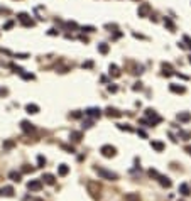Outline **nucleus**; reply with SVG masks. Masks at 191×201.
I'll return each instance as SVG.
<instances>
[{"mask_svg": "<svg viewBox=\"0 0 191 201\" xmlns=\"http://www.w3.org/2000/svg\"><path fill=\"white\" fill-rule=\"evenodd\" d=\"M93 169H95V172H97V174L100 176L101 179H107V181H117V179H119V176H117L115 172L108 171V169H105V167H100V166H95Z\"/></svg>", "mask_w": 191, "mask_h": 201, "instance_id": "f257e3e1", "label": "nucleus"}, {"mask_svg": "<svg viewBox=\"0 0 191 201\" xmlns=\"http://www.w3.org/2000/svg\"><path fill=\"white\" fill-rule=\"evenodd\" d=\"M86 189H88V193H90L93 198H100L101 186L97 181H86Z\"/></svg>", "mask_w": 191, "mask_h": 201, "instance_id": "f03ea898", "label": "nucleus"}, {"mask_svg": "<svg viewBox=\"0 0 191 201\" xmlns=\"http://www.w3.org/2000/svg\"><path fill=\"white\" fill-rule=\"evenodd\" d=\"M100 152H101L103 157H113V156L117 154V149H115L113 145H110V144H105V145L100 147Z\"/></svg>", "mask_w": 191, "mask_h": 201, "instance_id": "7ed1b4c3", "label": "nucleus"}, {"mask_svg": "<svg viewBox=\"0 0 191 201\" xmlns=\"http://www.w3.org/2000/svg\"><path fill=\"white\" fill-rule=\"evenodd\" d=\"M17 19H19V22L24 27H32V25H34V20L30 19L29 14H26V12H20L19 15H17Z\"/></svg>", "mask_w": 191, "mask_h": 201, "instance_id": "20e7f679", "label": "nucleus"}, {"mask_svg": "<svg viewBox=\"0 0 191 201\" xmlns=\"http://www.w3.org/2000/svg\"><path fill=\"white\" fill-rule=\"evenodd\" d=\"M145 117L151 120V127L152 125H156V123H159V122L162 120L161 117L156 113V110H152V108H147V110H145Z\"/></svg>", "mask_w": 191, "mask_h": 201, "instance_id": "39448f33", "label": "nucleus"}, {"mask_svg": "<svg viewBox=\"0 0 191 201\" xmlns=\"http://www.w3.org/2000/svg\"><path fill=\"white\" fill-rule=\"evenodd\" d=\"M137 14H139V17H145V15H149V14H151V5H149V3H141V5H139V10H137Z\"/></svg>", "mask_w": 191, "mask_h": 201, "instance_id": "423d86ee", "label": "nucleus"}, {"mask_svg": "<svg viewBox=\"0 0 191 201\" xmlns=\"http://www.w3.org/2000/svg\"><path fill=\"white\" fill-rule=\"evenodd\" d=\"M27 188H29L30 191H39L41 188H42V182H41L39 179H34V181H29Z\"/></svg>", "mask_w": 191, "mask_h": 201, "instance_id": "0eeeda50", "label": "nucleus"}, {"mask_svg": "<svg viewBox=\"0 0 191 201\" xmlns=\"http://www.w3.org/2000/svg\"><path fill=\"white\" fill-rule=\"evenodd\" d=\"M162 74L164 76H171V74H176L174 71H172V66L169 63H162Z\"/></svg>", "mask_w": 191, "mask_h": 201, "instance_id": "6e6552de", "label": "nucleus"}, {"mask_svg": "<svg viewBox=\"0 0 191 201\" xmlns=\"http://www.w3.org/2000/svg\"><path fill=\"white\" fill-rule=\"evenodd\" d=\"M176 118H178L179 122H190L191 120V113L190 112H179Z\"/></svg>", "mask_w": 191, "mask_h": 201, "instance_id": "1a4fd4ad", "label": "nucleus"}, {"mask_svg": "<svg viewBox=\"0 0 191 201\" xmlns=\"http://www.w3.org/2000/svg\"><path fill=\"white\" fill-rule=\"evenodd\" d=\"M151 147L154 149V151H157V152H162V151H164V144H162V142H159V140H152L151 142Z\"/></svg>", "mask_w": 191, "mask_h": 201, "instance_id": "9d476101", "label": "nucleus"}, {"mask_svg": "<svg viewBox=\"0 0 191 201\" xmlns=\"http://www.w3.org/2000/svg\"><path fill=\"white\" fill-rule=\"evenodd\" d=\"M20 125H22V130H24V132H34V130H36V129H34V125H32L30 122H27V120H24Z\"/></svg>", "mask_w": 191, "mask_h": 201, "instance_id": "9b49d317", "label": "nucleus"}, {"mask_svg": "<svg viewBox=\"0 0 191 201\" xmlns=\"http://www.w3.org/2000/svg\"><path fill=\"white\" fill-rule=\"evenodd\" d=\"M169 90H171L172 93H184V91H186V88H184V86H181V85H169Z\"/></svg>", "mask_w": 191, "mask_h": 201, "instance_id": "f8f14e48", "label": "nucleus"}, {"mask_svg": "<svg viewBox=\"0 0 191 201\" xmlns=\"http://www.w3.org/2000/svg\"><path fill=\"white\" fill-rule=\"evenodd\" d=\"M157 181L161 182V186H164V188H171V179L169 178H166V176H159V179Z\"/></svg>", "mask_w": 191, "mask_h": 201, "instance_id": "ddd939ff", "label": "nucleus"}, {"mask_svg": "<svg viewBox=\"0 0 191 201\" xmlns=\"http://www.w3.org/2000/svg\"><path fill=\"white\" fill-rule=\"evenodd\" d=\"M179 193H181L183 196H190V186L186 184V182H183V184H179Z\"/></svg>", "mask_w": 191, "mask_h": 201, "instance_id": "4468645a", "label": "nucleus"}, {"mask_svg": "<svg viewBox=\"0 0 191 201\" xmlns=\"http://www.w3.org/2000/svg\"><path fill=\"white\" fill-rule=\"evenodd\" d=\"M125 201H141V196L137 194V193H129V194H125Z\"/></svg>", "mask_w": 191, "mask_h": 201, "instance_id": "2eb2a0df", "label": "nucleus"}, {"mask_svg": "<svg viewBox=\"0 0 191 201\" xmlns=\"http://www.w3.org/2000/svg\"><path fill=\"white\" fill-rule=\"evenodd\" d=\"M85 113H86V115H90V117H100L101 110H100V108H88Z\"/></svg>", "mask_w": 191, "mask_h": 201, "instance_id": "dca6fc26", "label": "nucleus"}, {"mask_svg": "<svg viewBox=\"0 0 191 201\" xmlns=\"http://www.w3.org/2000/svg\"><path fill=\"white\" fill-rule=\"evenodd\" d=\"M26 110H27V113H37V112H39V107H37L36 103H29V105L26 107Z\"/></svg>", "mask_w": 191, "mask_h": 201, "instance_id": "f3484780", "label": "nucleus"}, {"mask_svg": "<svg viewBox=\"0 0 191 201\" xmlns=\"http://www.w3.org/2000/svg\"><path fill=\"white\" fill-rule=\"evenodd\" d=\"M68 172H70V167H68L66 164H61L59 167H58V174H59V176H66Z\"/></svg>", "mask_w": 191, "mask_h": 201, "instance_id": "a211bd4d", "label": "nucleus"}, {"mask_svg": "<svg viewBox=\"0 0 191 201\" xmlns=\"http://www.w3.org/2000/svg\"><path fill=\"white\" fill-rule=\"evenodd\" d=\"M107 115H108V117H120L122 113L117 110V108H112V107H108V108H107Z\"/></svg>", "mask_w": 191, "mask_h": 201, "instance_id": "6ab92c4d", "label": "nucleus"}, {"mask_svg": "<svg viewBox=\"0 0 191 201\" xmlns=\"http://www.w3.org/2000/svg\"><path fill=\"white\" fill-rule=\"evenodd\" d=\"M9 178H10V179H12V181L19 182V181H20V178H22V176H20V172H17V171H10V172H9Z\"/></svg>", "mask_w": 191, "mask_h": 201, "instance_id": "aec40b11", "label": "nucleus"}, {"mask_svg": "<svg viewBox=\"0 0 191 201\" xmlns=\"http://www.w3.org/2000/svg\"><path fill=\"white\" fill-rule=\"evenodd\" d=\"M70 139L71 140H74V142H80L81 139H83V134H81V132H71Z\"/></svg>", "mask_w": 191, "mask_h": 201, "instance_id": "412c9836", "label": "nucleus"}, {"mask_svg": "<svg viewBox=\"0 0 191 201\" xmlns=\"http://www.w3.org/2000/svg\"><path fill=\"white\" fill-rule=\"evenodd\" d=\"M110 74L113 78H119V76H120V70H119L115 64H110Z\"/></svg>", "mask_w": 191, "mask_h": 201, "instance_id": "4be33fe9", "label": "nucleus"}, {"mask_svg": "<svg viewBox=\"0 0 191 201\" xmlns=\"http://www.w3.org/2000/svg\"><path fill=\"white\" fill-rule=\"evenodd\" d=\"M164 25L171 30V32H174V29H176V27H174V24H172V20L169 19V17H164Z\"/></svg>", "mask_w": 191, "mask_h": 201, "instance_id": "5701e85b", "label": "nucleus"}, {"mask_svg": "<svg viewBox=\"0 0 191 201\" xmlns=\"http://www.w3.org/2000/svg\"><path fill=\"white\" fill-rule=\"evenodd\" d=\"M42 179L48 182V184H54V182H56V178H54L52 174H44V176H42Z\"/></svg>", "mask_w": 191, "mask_h": 201, "instance_id": "b1692460", "label": "nucleus"}, {"mask_svg": "<svg viewBox=\"0 0 191 201\" xmlns=\"http://www.w3.org/2000/svg\"><path fill=\"white\" fill-rule=\"evenodd\" d=\"M2 194H5V196H12L14 194V188L12 186H5V188H2Z\"/></svg>", "mask_w": 191, "mask_h": 201, "instance_id": "393cba45", "label": "nucleus"}, {"mask_svg": "<svg viewBox=\"0 0 191 201\" xmlns=\"http://www.w3.org/2000/svg\"><path fill=\"white\" fill-rule=\"evenodd\" d=\"M98 51H100L101 54H107V52H108V44L100 42V44H98Z\"/></svg>", "mask_w": 191, "mask_h": 201, "instance_id": "a878e982", "label": "nucleus"}, {"mask_svg": "<svg viewBox=\"0 0 191 201\" xmlns=\"http://www.w3.org/2000/svg\"><path fill=\"white\" fill-rule=\"evenodd\" d=\"M179 137L181 139H184V140H188L191 137V132H186V130H179Z\"/></svg>", "mask_w": 191, "mask_h": 201, "instance_id": "bb28decb", "label": "nucleus"}, {"mask_svg": "<svg viewBox=\"0 0 191 201\" xmlns=\"http://www.w3.org/2000/svg\"><path fill=\"white\" fill-rule=\"evenodd\" d=\"M37 164H39V167H44V166H46V159H44V156H37Z\"/></svg>", "mask_w": 191, "mask_h": 201, "instance_id": "cd10ccee", "label": "nucleus"}, {"mask_svg": "<svg viewBox=\"0 0 191 201\" xmlns=\"http://www.w3.org/2000/svg\"><path fill=\"white\" fill-rule=\"evenodd\" d=\"M149 176H151V178H157V179H159V176H161V174L156 171V169H149Z\"/></svg>", "mask_w": 191, "mask_h": 201, "instance_id": "c85d7f7f", "label": "nucleus"}, {"mask_svg": "<svg viewBox=\"0 0 191 201\" xmlns=\"http://www.w3.org/2000/svg\"><path fill=\"white\" fill-rule=\"evenodd\" d=\"M81 30H85V32H95V27L93 25H83Z\"/></svg>", "mask_w": 191, "mask_h": 201, "instance_id": "c756f323", "label": "nucleus"}, {"mask_svg": "<svg viewBox=\"0 0 191 201\" xmlns=\"http://www.w3.org/2000/svg\"><path fill=\"white\" fill-rule=\"evenodd\" d=\"M119 129H120V130H127V132H132V127H129V125H123V123H119Z\"/></svg>", "mask_w": 191, "mask_h": 201, "instance_id": "7c9ffc66", "label": "nucleus"}, {"mask_svg": "<svg viewBox=\"0 0 191 201\" xmlns=\"http://www.w3.org/2000/svg\"><path fill=\"white\" fill-rule=\"evenodd\" d=\"M22 78L24 80H34V74L32 73H22Z\"/></svg>", "mask_w": 191, "mask_h": 201, "instance_id": "2f4dec72", "label": "nucleus"}, {"mask_svg": "<svg viewBox=\"0 0 191 201\" xmlns=\"http://www.w3.org/2000/svg\"><path fill=\"white\" fill-rule=\"evenodd\" d=\"M91 66H93V61H86V63H83V68H86V70H90Z\"/></svg>", "mask_w": 191, "mask_h": 201, "instance_id": "473e14b6", "label": "nucleus"}, {"mask_svg": "<svg viewBox=\"0 0 191 201\" xmlns=\"http://www.w3.org/2000/svg\"><path fill=\"white\" fill-rule=\"evenodd\" d=\"M134 90H135V91H137V90H142V83H141V81L134 85Z\"/></svg>", "mask_w": 191, "mask_h": 201, "instance_id": "72a5a7b5", "label": "nucleus"}, {"mask_svg": "<svg viewBox=\"0 0 191 201\" xmlns=\"http://www.w3.org/2000/svg\"><path fill=\"white\" fill-rule=\"evenodd\" d=\"M12 25H14V22H12V20H10V22H7V24H5V25H3V29L7 30V29H10V27H12Z\"/></svg>", "mask_w": 191, "mask_h": 201, "instance_id": "f704fd0d", "label": "nucleus"}, {"mask_svg": "<svg viewBox=\"0 0 191 201\" xmlns=\"http://www.w3.org/2000/svg\"><path fill=\"white\" fill-rule=\"evenodd\" d=\"M15 58H20V59H26V58H29V54H15Z\"/></svg>", "mask_w": 191, "mask_h": 201, "instance_id": "c9c22d12", "label": "nucleus"}, {"mask_svg": "<svg viewBox=\"0 0 191 201\" xmlns=\"http://www.w3.org/2000/svg\"><path fill=\"white\" fill-rule=\"evenodd\" d=\"M71 117H73V118H80L81 113H80V112H74V113H71Z\"/></svg>", "mask_w": 191, "mask_h": 201, "instance_id": "e433bc0d", "label": "nucleus"}, {"mask_svg": "<svg viewBox=\"0 0 191 201\" xmlns=\"http://www.w3.org/2000/svg\"><path fill=\"white\" fill-rule=\"evenodd\" d=\"M68 27H71V29H76L78 25H76V22H68Z\"/></svg>", "mask_w": 191, "mask_h": 201, "instance_id": "4c0bfd02", "label": "nucleus"}, {"mask_svg": "<svg viewBox=\"0 0 191 201\" xmlns=\"http://www.w3.org/2000/svg\"><path fill=\"white\" fill-rule=\"evenodd\" d=\"M184 41L188 42V46H190V49H191V37L190 36H184Z\"/></svg>", "mask_w": 191, "mask_h": 201, "instance_id": "58836bf2", "label": "nucleus"}, {"mask_svg": "<svg viewBox=\"0 0 191 201\" xmlns=\"http://www.w3.org/2000/svg\"><path fill=\"white\" fill-rule=\"evenodd\" d=\"M108 91H110V93H115V91H117V86H108Z\"/></svg>", "mask_w": 191, "mask_h": 201, "instance_id": "ea45409f", "label": "nucleus"}, {"mask_svg": "<svg viewBox=\"0 0 191 201\" xmlns=\"http://www.w3.org/2000/svg\"><path fill=\"white\" fill-rule=\"evenodd\" d=\"M83 127H86V129H88V127H91V122L88 120V122H83Z\"/></svg>", "mask_w": 191, "mask_h": 201, "instance_id": "a19ab883", "label": "nucleus"}, {"mask_svg": "<svg viewBox=\"0 0 191 201\" xmlns=\"http://www.w3.org/2000/svg\"><path fill=\"white\" fill-rule=\"evenodd\" d=\"M80 41H83V42H88V37H86V36H80Z\"/></svg>", "mask_w": 191, "mask_h": 201, "instance_id": "79ce46f5", "label": "nucleus"}, {"mask_svg": "<svg viewBox=\"0 0 191 201\" xmlns=\"http://www.w3.org/2000/svg\"><path fill=\"white\" fill-rule=\"evenodd\" d=\"M184 151H186V152H188V154L191 156V145H186V147H184Z\"/></svg>", "mask_w": 191, "mask_h": 201, "instance_id": "37998d69", "label": "nucleus"}, {"mask_svg": "<svg viewBox=\"0 0 191 201\" xmlns=\"http://www.w3.org/2000/svg\"><path fill=\"white\" fill-rule=\"evenodd\" d=\"M0 95H7V90H5V88H0Z\"/></svg>", "mask_w": 191, "mask_h": 201, "instance_id": "c03bdc74", "label": "nucleus"}, {"mask_svg": "<svg viewBox=\"0 0 191 201\" xmlns=\"http://www.w3.org/2000/svg\"><path fill=\"white\" fill-rule=\"evenodd\" d=\"M29 171H32V167H29V166H26V167H24V172H29Z\"/></svg>", "mask_w": 191, "mask_h": 201, "instance_id": "a18cd8bd", "label": "nucleus"}, {"mask_svg": "<svg viewBox=\"0 0 191 201\" xmlns=\"http://www.w3.org/2000/svg\"><path fill=\"white\" fill-rule=\"evenodd\" d=\"M139 135H141V137H147V135H145V132H144V130H139Z\"/></svg>", "mask_w": 191, "mask_h": 201, "instance_id": "49530a36", "label": "nucleus"}, {"mask_svg": "<svg viewBox=\"0 0 191 201\" xmlns=\"http://www.w3.org/2000/svg\"><path fill=\"white\" fill-rule=\"evenodd\" d=\"M190 63H191V56H190Z\"/></svg>", "mask_w": 191, "mask_h": 201, "instance_id": "de8ad7c7", "label": "nucleus"}]
</instances>
